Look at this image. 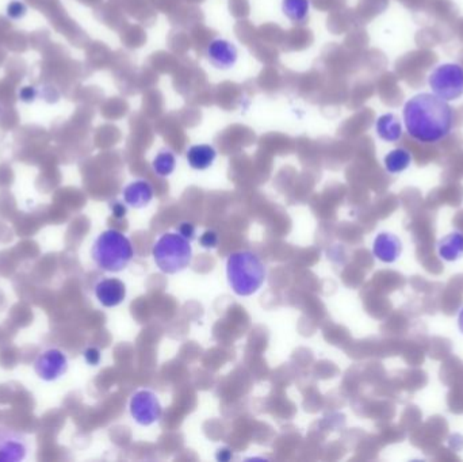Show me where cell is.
I'll return each mask as SVG.
<instances>
[{
    "label": "cell",
    "instance_id": "cell-1",
    "mask_svg": "<svg viewBox=\"0 0 463 462\" xmlns=\"http://www.w3.org/2000/svg\"><path fill=\"white\" fill-rule=\"evenodd\" d=\"M404 123L412 139L435 144L446 139L454 125V113L447 101L433 93H420L406 101Z\"/></svg>",
    "mask_w": 463,
    "mask_h": 462
},
{
    "label": "cell",
    "instance_id": "cell-2",
    "mask_svg": "<svg viewBox=\"0 0 463 462\" xmlns=\"http://www.w3.org/2000/svg\"><path fill=\"white\" fill-rule=\"evenodd\" d=\"M227 277L233 293L240 297H249L262 288L267 270L256 254L237 251L231 254L227 261Z\"/></svg>",
    "mask_w": 463,
    "mask_h": 462
},
{
    "label": "cell",
    "instance_id": "cell-3",
    "mask_svg": "<svg viewBox=\"0 0 463 462\" xmlns=\"http://www.w3.org/2000/svg\"><path fill=\"white\" fill-rule=\"evenodd\" d=\"M91 255L101 270L106 273H120L133 261L135 248L122 232L108 230L98 236Z\"/></svg>",
    "mask_w": 463,
    "mask_h": 462
},
{
    "label": "cell",
    "instance_id": "cell-4",
    "mask_svg": "<svg viewBox=\"0 0 463 462\" xmlns=\"http://www.w3.org/2000/svg\"><path fill=\"white\" fill-rule=\"evenodd\" d=\"M154 263L164 274L173 276L185 270L193 261V247L179 233H164L152 248Z\"/></svg>",
    "mask_w": 463,
    "mask_h": 462
},
{
    "label": "cell",
    "instance_id": "cell-5",
    "mask_svg": "<svg viewBox=\"0 0 463 462\" xmlns=\"http://www.w3.org/2000/svg\"><path fill=\"white\" fill-rule=\"evenodd\" d=\"M428 84L435 95L451 102L463 95V67L455 62H443L435 67L428 77Z\"/></svg>",
    "mask_w": 463,
    "mask_h": 462
},
{
    "label": "cell",
    "instance_id": "cell-6",
    "mask_svg": "<svg viewBox=\"0 0 463 462\" xmlns=\"http://www.w3.org/2000/svg\"><path fill=\"white\" fill-rule=\"evenodd\" d=\"M130 415L139 426H151L160 420L163 407L151 390H139L130 399Z\"/></svg>",
    "mask_w": 463,
    "mask_h": 462
},
{
    "label": "cell",
    "instance_id": "cell-7",
    "mask_svg": "<svg viewBox=\"0 0 463 462\" xmlns=\"http://www.w3.org/2000/svg\"><path fill=\"white\" fill-rule=\"evenodd\" d=\"M34 370L41 380L56 381L67 373L68 359L60 350L50 349L38 355L34 362Z\"/></svg>",
    "mask_w": 463,
    "mask_h": 462
},
{
    "label": "cell",
    "instance_id": "cell-8",
    "mask_svg": "<svg viewBox=\"0 0 463 462\" xmlns=\"http://www.w3.org/2000/svg\"><path fill=\"white\" fill-rule=\"evenodd\" d=\"M206 56L215 68L227 71L236 65L239 60V50L231 41L225 38H216L206 49Z\"/></svg>",
    "mask_w": 463,
    "mask_h": 462
},
{
    "label": "cell",
    "instance_id": "cell-9",
    "mask_svg": "<svg viewBox=\"0 0 463 462\" xmlns=\"http://www.w3.org/2000/svg\"><path fill=\"white\" fill-rule=\"evenodd\" d=\"M26 453L28 444L22 434L0 427V462L22 461Z\"/></svg>",
    "mask_w": 463,
    "mask_h": 462
},
{
    "label": "cell",
    "instance_id": "cell-10",
    "mask_svg": "<svg viewBox=\"0 0 463 462\" xmlns=\"http://www.w3.org/2000/svg\"><path fill=\"white\" fill-rule=\"evenodd\" d=\"M95 295L98 301L106 308L118 307L126 298V285L117 278L102 279L95 286Z\"/></svg>",
    "mask_w": 463,
    "mask_h": 462
},
{
    "label": "cell",
    "instance_id": "cell-11",
    "mask_svg": "<svg viewBox=\"0 0 463 462\" xmlns=\"http://www.w3.org/2000/svg\"><path fill=\"white\" fill-rule=\"evenodd\" d=\"M372 254L382 263H394L401 257L402 242L394 233L381 232L374 239Z\"/></svg>",
    "mask_w": 463,
    "mask_h": 462
},
{
    "label": "cell",
    "instance_id": "cell-12",
    "mask_svg": "<svg viewBox=\"0 0 463 462\" xmlns=\"http://www.w3.org/2000/svg\"><path fill=\"white\" fill-rule=\"evenodd\" d=\"M124 200L126 205L135 209H142L154 200V187L147 181H135L125 187Z\"/></svg>",
    "mask_w": 463,
    "mask_h": 462
},
{
    "label": "cell",
    "instance_id": "cell-13",
    "mask_svg": "<svg viewBox=\"0 0 463 462\" xmlns=\"http://www.w3.org/2000/svg\"><path fill=\"white\" fill-rule=\"evenodd\" d=\"M185 159L193 170L205 171L215 164L217 151L209 144H195L187 150Z\"/></svg>",
    "mask_w": 463,
    "mask_h": 462
},
{
    "label": "cell",
    "instance_id": "cell-14",
    "mask_svg": "<svg viewBox=\"0 0 463 462\" xmlns=\"http://www.w3.org/2000/svg\"><path fill=\"white\" fill-rule=\"evenodd\" d=\"M438 255L446 262H457L463 257V233L454 231L447 233L438 242Z\"/></svg>",
    "mask_w": 463,
    "mask_h": 462
},
{
    "label": "cell",
    "instance_id": "cell-15",
    "mask_svg": "<svg viewBox=\"0 0 463 462\" xmlns=\"http://www.w3.org/2000/svg\"><path fill=\"white\" fill-rule=\"evenodd\" d=\"M375 132L378 137L386 142H396L402 137V125L396 114L386 113L378 117Z\"/></svg>",
    "mask_w": 463,
    "mask_h": 462
},
{
    "label": "cell",
    "instance_id": "cell-16",
    "mask_svg": "<svg viewBox=\"0 0 463 462\" xmlns=\"http://www.w3.org/2000/svg\"><path fill=\"white\" fill-rule=\"evenodd\" d=\"M384 164L389 174H401L412 164V154L405 148H396L386 154Z\"/></svg>",
    "mask_w": 463,
    "mask_h": 462
},
{
    "label": "cell",
    "instance_id": "cell-17",
    "mask_svg": "<svg viewBox=\"0 0 463 462\" xmlns=\"http://www.w3.org/2000/svg\"><path fill=\"white\" fill-rule=\"evenodd\" d=\"M310 0H282V13L293 23H304L309 18Z\"/></svg>",
    "mask_w": 463,
    "mask_h": 462
},
{
    "label": "cell",
    "instance_id": "cell-18",
    "mask_svg": "<svg viewBox=\"0 0 463 462\" xmlns=\"http://www.w3.org/2000/svg\"><path fill=\"white\" fill-rule=\"evenodd\" d=\"M152 167L159 176H170L176 169V157L170 150H163L154 156Z\"/></svg>",
    "mask_w": 463,
    "mask_h": 462
},
{
    "label": "cell",
    "instance_id": "cell-19",
    "mask_svg": "<svg viewBox=\"0 0 463 462\" xmlns=\"http://www.w3.org/2000/svg\"><path fill=\"white\" fill-rule=\"evenodd\" d=\"M200 244L206 249L216 248L218 246V235L215 231H205L200 237Z\"/></svg>",
    "mask_w": 463,
    "mask_h": 462
},
{
    "label": "cell",
    "instance_id": "cell-20",
    "mask_svg": "<svg viewBox=\"0 0 463 462\" xmlns=\"http://www.w3.org/2000/svg\"><path fill=\"white\" fill-rule=\"evenodd\" d=\"M101 358H102V355H101V351L96 347H88L84 351V359L91 366H98L99 362H101Z\"/></svg>",
    "mask_w": 463,
    "mask_h": 462
},
{
    "label": "cell",
    "instance_id": "cell-21",
    "mask_svg": "<svg viewBox=\"0 0 463 462\" xmlns=\"http://www.w3.org/2000/svg\"><path fill=\"white\" fill-rule=\"evenodd\" d=\"M178 233L181 236H183L188 242H191L195 239V227L191 222H182L178 227Z\"/></svg>",
    "mask_w": 463,
    "mask_h": 462
},
{
    "label": "cell",
    "instance_id": "cell-22",
    "mask_svg": "<svg viewBox=\"0 0 463 462\" xmlns=\"http://www.w3.org/2000/svg\"><path fill=\"white\" fill-rule=\"evenodd\" d=\"M111 212H113V216L115 217V218H124L126 213H127V208L122 202L114 201L111 203Z\"/></svg>",
    "mask_w": 463,
    "mask_h": 462
},
{
    "label": "cell",
    "instance_id": "cell-23",
    "mask_svg": "<svg viewBox=\"0 0 463 462\" xmlns=\"http://www.w3.org/2000/svg\"><path fill=\"white\" fill-rule=\"evenodd\" d=\"M232 457H233V454H232L231 449L225 447V449H219L217 451V460H219V461H229Z\"/></svg>",
    "mask_w": 463,
    "mask_h": 462
},
{
    "label": "cell",
    "instance_id": "cell-24",
    "mask_svg": "<svg viewBox=\"0 0 463 462\" xmlns=\"http://www.w3.org/2000/svg\"><path fill=\"white\" fill-rule=\"evenodd\" d=\"M458 328L463 334V308L459 310V315H458Z\"/></svg>",
    "mask_w": 463,
    "mask_h": 462
}]
</instances>
